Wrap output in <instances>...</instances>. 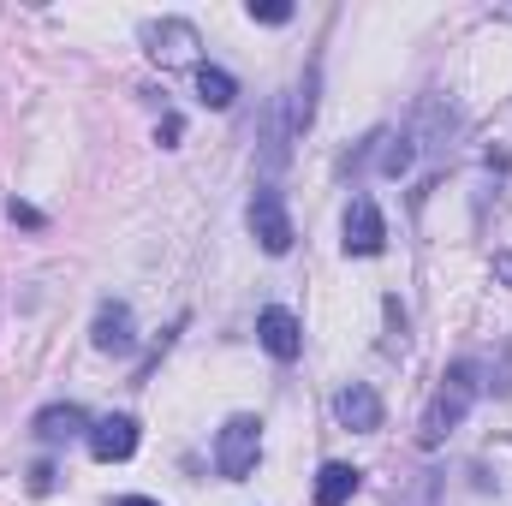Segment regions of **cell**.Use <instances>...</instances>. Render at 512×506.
Returning a JSON list of instances; mask_svg holds the SVG:
<instances>
[{"label":"cell","mask_w":512,"mask_h":506,"mask_svg":"<svg viewBox=\"0 0 512 506\" xmlns=\"http://www.w3.org/2000/svg\"><path fill=\"white\" fill-rule=\"evenodd\" d=\"M471 399H477V364H453L441 387H435V399H429V411H423V429H417V441L423 447H441L459 423H465V411H471Z\"/></svg>","instance_id":"6da1fadb"},{"label":"cell","mask_w":512,"mask_h":506,"mask_svg":"<svg viewBox=\"0 0 512 506\" xmlns=\"http://www.w3.org/2000/svg\"><path fill=\"white\" fill-rule=\"evenodd\" d=\"M256 453H262V423L256 417H227V429L215 435V471L227 483H245L256 471Z\"/></svg>","instance_id":"7a4b0ae2"},{"label":"cell","mask_w":512,"mask_h":506,"mask_svg":"<svg viewBox=\"0 0 512 506\" xmlns=\"http://www.w3.org/2000/svg\"><path fill=\"white\" fill-rule=\"evenodd\" d=\"M251 233H256V245H262L268 256H286L292 239H298V233H292V215H286V197H280L274 185H262V191L251 197Z\"/></svg>","instance_id":"3957f363"},{"label":"cell","mask_w":512,"mask_h":506,"mask_svg":"<svg viewBox=\"0 0 512 506\" xmlns=\"http://www.w3.org/2000/svg\"><path fill=\"white\" fill-rule=\"evenodd\" d=\"M387 251V221L376 197H352L346 203V256H382Z\"/></svg>","instance_id":"277c9868"},{"label":"cell","mask_w":512,"mask_h":506,"mask_svg":"<svg viewBox=\"0 0 512 506\" xmlns=\"http://www.w3.org/2000/svg\"><path fill=\"white\" fill-rule=\"evenodd\" d=\"M143 42H149V60L155 66H185L197 54V24L191 18H161V24L143 30Z\"/></svg>","instance_id":"5b68a950"},{"label":"cell","mask_w":512,"mask_h":506,"mask_svg":"<svg viewBox=\"0 0 512 506\" xmlns=\"http://www.w3.org/2000/svg\"><path fill=\"white\" fill-rule=\"evenodd\" d=\"M334 417H340L346 429H358V435H376V429H382V393H376L370 381H346V387L334 393Z\"/></svg>","instance_id":"8992f818"},{"label":"cell","mask_w":512,"mask_h":506,"mask_svg":"<svg viewBox=\"0 0 512 506\" xmlns=\"http://www.w3.org/2000/svg\"><path fill=\"white\" fill-rule=\"evenodd\" d=\"M256 340H262L268 358H280V364H292V358L304 352V328H298L292 310H262V316H256Z\"/></svg>","instance_id":"52a82bcc"},{"label":"cell","mask_w":512,"mask_h":506,"mask_svg":"<svg viewBox=\"0 0 512 506\" xmlns=\"http://www.w3.org/2000/svg\"><path fill=\"white\" fill-rule=\"evenodd\" d=\"M90 340H96V352H108V358H126L131 346H137L131 310L120 304V298H108V304L96 310V328H90Z\"/></svg>","instance_id":"ba28073f"},{"label":"cell","mask_w":512,"mask_h":506,"mask_svg":"<svg viewBox=\"0 0 512 506\" xmlns=\"http://www.w3.org/2000/svg\"><path fill=\"white\" fill-rule=\"evenodd\" d=\"M90 453L102 459V465H120L137 453V423L131 417H102V423H90Z\"/></svg>","instance_id":"9c48e42d"},{"label":"cell","mask_w":512,"mask_h":506,"mask_svg":"<svg viewBox=\"0 0 512 506\" xmlns=\"http://www.w3.org/2000/svg\"><path fill=\"white\" fill-rule=\"evenodd\" d=\"M358 483H364V471H352V465H322L316 471V506H346L352 495H358Z\"/></svg>","instance_id":"30bf717a"},{"label":"cell","mask_w":512,"mask_h":506,"mask_svg":"<svg viewBox=\"0 0 512 506\" xmlns=\"http://www.w3.org/2000/svg\"><path fill=\"white\" fill-rule=\"evenodd\" d=\"M42 441H72V435H90V417L78 411V405H48V411H36V423H30Z\"/></svg>","instance_id":"8fae6325"},{"label":"cell","mask_w":512,"mask_h":506,"mask_svg":"<svg viewBox=\"0 0 512 506\" xmlns=\"http://www.w3.org/2000/svg\"><path fill=\"white\" fill-rule=\"evenodd\" d=\"M197 96H203L209 108H233L239 84H233V72H221V66H197Z\"/></svg>","instance_id":"7c38bea8"},{"label":"cell","mask_w":512,"mask_h":506,"mask_svg":"<svg viewBox=\"0 0 512 506\" xmlns=\"http://www.w3.org/2000/svg\"><path fill=\"white\" fill-rule=\"evenodd\" d=\"M387 352H405V310H399V298H387Z\"/></svg>","instance_id":"4fadbf2b"},{"label":"cell","mask_w":512,"mask_h":506,"mask_svg":"<svg viewBox=\"0 0 512 506\" xmlns=\"http://www.w3.org/2000/svg\"><path fill=\"white\" fill-rule=\"evenodd\" d=\"M251 18L256 24H292V6L286 0H251Z\"/></svg>","instance_id":"5bb4252c"},{"label":"cell","mask_w":512,"mask_h":506,"mask_svg":"<svg viewBox=\"0 0 512 506\" xmlns=\"http://www.w3.org/2000/svg\"><path fill=\"white\" fill-rule=\"evenodd\" d=\"M179 131H185V120H179V114H167V120L155 126V143H161V149H173V143H179Z\"/></svg>","instance_id":"9a60e30c"},{"label":"cell","mask_w":512,"mask_h":506,"mask_svg":"<svg viewBox=\"0 0 512 506\" xmlns=\"http://www.w3.org/2000/svg\"><path fill=\"white\" fill-rule=\"evenodd\" d=\"M6 215H12L18 227H42V209H30V203H18V197L6 203Z\"/></svg>","instance_id":"2e32d148"},{"label":"cell","mask_w":512,"mask_h":506,"mask_svg":"<svg viewBox=\"0 0 512 506\" xmlns=\"http://www.w3.org/2000/svg\"><path fill=\"white\" fill-rule=\"evenodd\" d=\"M48 489H54V465H36L30 471V495H48Z\"/></svg>","instance_id":"e0dca14e"},{"label":"cell","mask_w":512,"mask_h":506,"mask_svg":"<svg viewBox=\"0 0 512 506\" xmlns=\"http://www.w3.org/2000/svg\"><path fill=\"white\" fill-rule=\"evenodd\" d=\"M495 274H501V280L512 286V251H501V256H495Z\"/></svg>","instance_id":"ac0fdd59"},{"label":"cell","mask_w":512,"mask_h":506,"mask_svg":"<svg viewBox=\"0 0 512 506\" xmlns=\"http://www.w3.org/2000/svg\"><path fill=\"white\" fill-rule=\"evenodd\" d=\"M114 506H161V501H149V495H126V501H114Z\"/></svg>","instance_id":"d6986e66"}]
</instances>
